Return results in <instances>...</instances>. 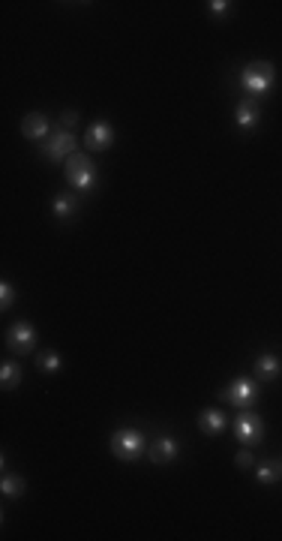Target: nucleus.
<instances>
[{"label":"nucleus","mask_w":282,"mask_h":541,"mask_svg":"<svg viewBox=\"0 0 282 541\" xmlns=\"http://www.w3.org/2000/svg\"><path fill=\"white\" fill-rule=\"evenodd\" d=\"M111 139H115V132H111V127L105 120H96L94 127L87 130V135H84V144H87V151H105L108 144H111Z\"/></svg>","instance_id":"nucleus-8"},{"label":"nucleus","mask_w":282,"mask_h":541,"mask_svg":"<svg viewBox=\"0 0 282 541\" xmlns=\"http://www.w3.org/2000/svg\"><path fill=\"white\" fill-rule=\"evenodd\" d=\"M66 180H70L72 187L78 189H90L96 184V166L90 163V156L84 154H72L70 160H66Z\"/></svg>","instance_id":"nucleus-2"},{"label":"nucleus","mask_w":282,"mask_h":541,"mask_svg":"<svg viewBox=\"0 0 282 541\" xmlns=\"http://www.w3.org/2000/svg\"><path fill=\"white\" fill-rule=\"evenodd\" d=\"M234 118H238L241 130H252L258 123V106L252 103V99H243V103L238 106V115H234Z\"/></svg>","instance_id":"nucleus-11"},{"label":"nucleus","mask_w":282,"mask_h":541,"mask_svg":"<svg viewBox=\"0 0 282 541\" xmlns=\"http://www.w3.org/2000/svg\"><path fill=\"white\" fill-rule=\"evenodd\" d=\"M58 367H60V355H58V352H45V355H39V370H42V373H54Z\"/></svg>","instance_id":"nucleus-18"},{"label":"nucleus","mask_w":282,"mask_h":541,"mask_svg":"<svg viewBox=\"0 0 282 541\" xmlns=\"http://www.w3.org/2000/svg\"><path fill=\"white\" fill-rule=\"evenodd\" d=\"M177 457V442L172 436H160L153 442V448H150V464H172V460Z\"/></svg>","instance_id":"nucleus-9"},{"label":"nucleus","mask_w":282,"mask_h":541,"mask_svg":"<svg viewBox=\"0 0 282 541\" xmlns=\"http://www.w3.org/2000/svg\"><path fill=\"white\" fill-rule=\"evenodd\" d=\"M274 78H276V70H274V63H267V61H252L246 70L241 73V85L250 90V94H264V90L274 85Z\"/></svg>","instance_id":"nucleus-1"},{"label":"nucleus","mask_w":282,"mask_h":541,"mask_svg":"<svg viewBox=\"0 0 282 541\" xmlns=\"http://www.w3.org/2000/svg\"><path fill=\"white\" fill-rule=\"evenodd\" d=\"M54 213H58L60 220L72 217V213H75V196H66V193H60L58 199H54Z\"/></svg>","instance_id":"nucleus-15"},{"label":"nucleus","mask_w":282,"mask_h":541,"mask_svg":"<svg viewBox=\"0 0 282 541\" xmlns=\"http://www.w3.org/2000/svg\"><path fill=\"white\" fill-rule=\"evenodd\" d=\"M198 427L205 433H219L225 427V415L219 409H205V412H201V418H198Z\"/></svg>","instance_id":"nucleus-12"},{"label":"nucleus","mask_w":282,"mask_h":541,"mask_svg":"<svg viewBox=\"0 0 282 541\" xmlns=\"http://www.w3.org/2000/svg\"><path fill=\"white\" fill-rule=\"evenodd\" d=\"M238 466H241V469H250V466H252V454H250V451H241V454H238Z\"/></svg>","instance_id":"nucleus-20"},{"label":"nucleus","mask_w":282,"mask_h":541,"mask_svg":"<svg viewBox=\"0 0 282 541\" xmlns=\"http://www.w3.org/2000/svg\"><path fill=\"white\" fill-rule=\"evenodd\" d=\"M111 451L123 460V464H132V460H139L141 457V451H144V436L139 430H117L115 436H111Z\"/></svg>","instance_id":"nucleus-3"},{"label":"nucleus","mask_w":282,"mask_h":541,"mask_svg":"<svg viewBox=\"0 0 282 541\" xmlns=\"http://www.w3.org/2000/svg\"><path fill=\"white\" fill-rule=\"evenodd\" d=\"M0 490H4V496H21V493H25V478L4 475V481H0Z\"/></svg>","instance_id":"nucleus-17"},{"label":"nucleus","mask_w":282,"mask_h":541,"mask_svg":"<svg viewBox=\"0 0 282 541\" xmlns=\"http://www.w3.org/2000/svg\"><path fill=\"white\" fill-rule=\"evenodd\" d=\"M75 120H78L75 111H63V115H60V127H72Z\"/></svg>","instance_id":"nucleus-22"},{"label":"nucleus","mask_w":282,"mask_h":541,"mask_svg":"<svg viewBox=\"0 0 282 541\" xmlns=\"http://www.w3.org/2000/svg\"><path fill=\"white\" fill-rule=\"evenodd\" d=\"M255 478L262 481V484H274V481L279 478V464H274V460H267V464H262V466H258Z\"/></svg>","instance_id":"nucleus-16"},{"label":"nucleus","mask_w":282,"mask_h":541,"mask_svg":"<svg viewBox=\"0 0 282 541\" xmlns=\"http://www.w3.org/2000/svg\"><path fill=\"white\" fill-rule=\"evenodd\" d=\"M6 340H9V349H15L18 355H27V352H33V343H37V331L27 322H18L9 328Z\"/></svg>","instance_id":"nucleus-7"},{"label":"nucleus","mask_w":282,"mask_h":541,"mask_svg":"<svg viewBox=\"0 0 282 541\" xmlns=\"http://www.w3.org/2000/svg\"><path fill=\"white\" fill-rule=\"evenodd\" d=\"M210 6V13H217V15H222L225 13V9H229L231 4H225V0H213V4H207Z\"/></svg>","instance_id":"nucleus-21"},{"label":"nucleus","mask_w":282,"mask_h":541,"mask_svg":"<svg viewBox=\"0 0 282 541\" xmlns=\"http://www.w3.org/2000/svg\"><path fill=\"white\" fill-rule=\"evenodd\" d=\"M21 132H25L27 139H42V135L49 132V120H45V115H39V111H33V115H27L21 120Z\"/></svg>","instance_id":"nucleus-10"},{"label":"nucleus","mask_w":282,"mask_h":541,"mask_svg":"<svg viewBox=\"0 0 282 541\" xmlns=\"http://www.w3.org/2000/svg\"><path fill=\"white\" fill-rule=\"evenodd\" d=\"M219 397L229 400V403H234V406H250V403L258 397V388H255L252 379H234L229 388L219 391Z\"/></svg>","instance_id":"nucleus-6"},{"label":"nucleus","mask_w":282,"mask_h":541,"mask_svg":"<svg viewBox=\"0 0 282 541\" xmlns=\"http://www.w3.org/2000/svg\"><path fill=\"white\" fill-rule=\"evenodd\" d=\"M234 433H238V439L243 445H258L264 436V424L255 412H243V415H238V421H234Z\"/></svg>","instance_id":"nucleus-5"},{"label":"nucleus","mask_w":282,"mask_h":541,"mask_svg":"<svg viewBox=\"0 0 282 541\" xmlns=\"http://www.w3.org/2000/svg\"><path fill=\"white\" fill-rule=\"evenodd\" d=\"M42 154L49 156L51 163H63V160H70V156L75 154V135H72V132H66V130H58L49 142H45Z\"/></svg>","instance_id":"nucleus-4"},{"label":"nucleus","mask_w":282,"mask_h":541,"mask_svg":"<svg viewBox=\"0 0 282 541\" xmlns=\"http://www.w3.org/2000/svg\"><path fill=\"white\" fill-rule=\"evenodd\" d=\"M255 370H258V376H262V379H276L282 367H279V358H276V355H262V358L255 361Z\"/></svg>","instance_id":"nucleus-13"},{"label":"nucleus","mask_w":282,"mask_h":541,"mask_svg":"<svg viewBox=\"0 0 282 541\" xmlns=\"http://www.w3.org/2000/svg\"><path fill=\"white\" fill-rule=\"evenodd\" d=\"M18 382H21V370H18V364H13V361H4V367H0V385H4L6 391H13Z\"/></svg>","instance_id":"nucleus-14"},{"label":"nucleus","mask_w":282,"mask_h":541,"mask_svg":"<svg viewBox=\"0 0 282 541\" xmlns=\"http://www.w3.org/2000/svg\"><path fill=\"white\" fill-rule=\"evenodd\" d=\"M9 304H13V286H9V283H0V307L9 310Z\"/></svg>","instance_id":"nucleus-19"}]
</instances>
